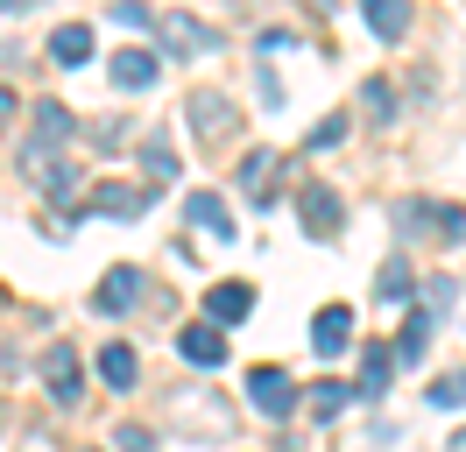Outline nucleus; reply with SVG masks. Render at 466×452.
<instances>
[{
	"instance_id": "obj_28",
	"label": "nucleus",
	"mask_w": 466,
	"mask_h": 452,
	"mask_svg": "<svg viewBox=\"0 0 466 452\" xmlns=\"http://www.w3.org/2000/svg\"><path fill=\"white\" fill-rule=\"evenodd\" d=\"M35 0H0V15H29Z\"/></svg>"
},
{
	"instance_id": "obj_27",
	"label": "nucleus",
	"mask_w": 466,
	"mask_h": 452,
	"mask_svg": "<svg viewBox=\"0 0 466 452\" xmlns=\"http://www.w3.org/2000/svg\"><path fill=\"white\" fill-rule=\"evenodd\" d=\"M15 113H22V99H15V92H7V85H0V128H7V120H15Z\"/></svg>"
},
{
	"instance_id": "obj_3",
	"label": "nucleus",
	"mask_w": 466,
	"mask_h": 452,
	"mask_svg": "<svg viewBox=\"0 0 466 452\" xmlns=\"http://www.w3.org/2000/svg\"><path fill=\"white\" fill-rule=\"evenodd\" d=\"M43 382H50V396H57V403H78V389H86V367H78V354H71L64 339L43 354Z\"/></svg>"
},
{
	"instance_id": "obj_10",
	"label": "nucleus",
	"mask_w": 466,
	"mask_h": 452,
	"mask_svg": "<svg viewBox=\"0 0 466 452\" xmlns=\"http://www.w3.org/2000/svg\"><path fill=\"white\" fill-rule=\"evenodd\" d=\"M205 311H212V325H240V318L255 311V290H248V282H219V290L205 297Z\"/></svg>"
},
{
	"instance_id": "obj_9",
	"label": "nucleus",
	"mask_w": 466,
	"mask_h": 452,
	"mask_svg": "<svg viewBox=\"0 0 466 452\" xmlns=\"http://www.w3.org/2000/svg\"><path fill=\"white\" fill-rule=\"evenodd\" d=\"M92 304H99V311H135V304H142V269H106V282H99Z\"/></svg>"
},
{
	"instance_id": "obj_4",
	"label": "nucleus",
	"mask_w": 466,
	"mask_h": 452,
	"mask_svg": "<svg viewBox=\"0 0 466 452\" xmlns=\"http://www.w3.org/2000/svg\"><path fill=\"white\" fill-rule=\"evenodd\" d=\"M297 212H304V226L325 241V233H339V212H347V205H339L332 184H304V191H297Z\"/></svg>"
},
{
	"instance_id": "obj_13",
	"label": "nucleus",
	"mask_w": 466,
	"mask_h": 452,
	"mask_svg": "<svg viewBox=\"0 0 466 452\" xmlns=\"http://www.w3.org/2000/svg\"><path fill=\"white\" fill-rule=\"evenodd\" d=\"M86 56H92V28H86V22H64L57 36H50V64H64V71H78Z\"/></svg>"
},
{
	"instance_id": "obj_15",
	"label": "nucleus",
	"mask_w": 466,
	"mask_h": 452,
	"mask_svg": "<svg viewBox=\"0 0 466 452\" xmlns=\"http://www.w3.org/2000/svg\"><path fill=\"white\" fill-rule=\"evenodd\" d=\"M424 346H431V318H403V333L389 339V361L417 367V361H424Z\"/></svg>"
},
{
	"instance_id": "obj_12",
	"label": "nucleus",
	"mask_w": 466,
	"mask_h": 452,
	"mask_svg": "<svg viewBox=\"0 0 466 452\" xmlns=\"http://www.w3.org/2000/svg\"><path fill=\"white\" fill-rule=\"evenodd\" d=\"M240 191H248V205H268V198H276V156H268V149H255V156L240 163Z\"/></svg>"
},
{
	"instance_id": "obj_20",
	"label": "nucleus",
	"mask_w": 466,
	"mask_h": 452,
	"mask_svg": "<svg viewBox=\"0 0 466 452\" xmlns=\"http://www.w3.org/2000/svg\"><path fill=\"white\" fill-rule=\"evenodd\" d=\"M347 403H353L347 382H319V389H311V417H339Z\"/></svg>"
},
{
	"instance_id": "obj_16",
	"label": "nucleus",
	"mask_w": 466,
	"mask_h": 452,
	"mask_svg": "<svg viewBox=\"0 0 466 452\" xmlns=\"http://www.w3.org/2000/svg\"><path fill=\"white\" fill-rule=\"evenodd\" d=\"M148 205V191H135V184H106V191H92V212H106V220H135Z\"/></svg>"
},
{
	"instance_id": "obj_7",
	"label": "nucleus",
	"mask_w": 466,
	"mask_h": 452,
	"mask_svg": "<svg viewBox=\"0 0 466 452\" xmlns=\"http://www.w3.org/2000/svg\"><path fill=\"white\" fill-rule=\"evenodd\" d=\"M177 354L191 367H219L227 361V339H219V325H184V333H177Z\"/></svg>"
},
{
	"instance_id": "obj_21",
	"label": "nucleus",
	"mask_w": 466,
	"mask_h": 452,
	"mask_svg": "<svg viewBox=\"0 0 466 452\" xmlns=\"http://www.w3.org/2000/svg\"><path fill=\"white\" fill-rule=\"evenodd\" d=\"M410 290H417V282H410L403 262H389V269H381V282H375V297H381V304H403Z\"/></svg>"
},
{
	"instance_id": "obj_14",
	"label": "nucleus",
	"mask_w": 466,
	"mask_h": 452,
	"mask_svg": "<svg viewBox=\"0 0 466 452\" xmlns=\"http://www.w3.org/2000/svg\"><path fill=\"white\" fill-rule=\"evenodd\" d=\"M135 375H142L135 346H127V339H114V346L99 354V382H106V389H135Z\"/></svg>"
},
{
	"instance_id": "obj_23",
	"label": "nucleus",
	"mask_w": 466,
	"mask_h": 452,
	"mask_svg": "<svg viewBox=\"0 0 466 452\" xmlns=\"http://www.w3.org/2000/svg\"><path fill=\"white\" fill-rule=\"evenodd\" d=\"M114 452H156L148 424H120V431H114Z\"/></svg>"
},
{
	"instance_id": "obj_22",
	"label": "nucleus",
	"mask_w": 466,
	"mask_h": 452,
	"mask_svg": "<svg viewBox=\"0 0 466 452\" xmlns=\"http://www.w3.org/2000/svg\"><path fill=\"white\" fill-rule=\"evenodd\" d=\"M431 403H438V410H460V403H466V375H445V382H431Z\"/></svg>"
},
{
	"instance_id": "obj_2",
	"label": "nucleus",
	"mask_w": 466,
	"mask_h": 452,
	"mask_svg": "<svg viewBox=\"0 0 466 452\" xmlns=\"http://www.w3.org/2000/svg\"><path fill=\"white\" fill-rule=\"evenodd\" d=\"M156 36L170 50H219V28L198 22V15H156Z\"/></svg>"
},
{
	"instance_id": "obj_17",
	"label": "nucleus",
	"mask_w": 466,
	"mask_h": 452,
	"mask_svg": "<svg viewBox=\"0 0 466 452\" xmlns=\"http://www.w3.org/2000/svg\"><path fill=\"white\" fill-rule=\"evenodd\" d=\"M184 220L205 226V233H233V226H227V198H219V191H191V198H184Z\"/></svg>"
},
{
	"instance_id": "obj_5",
	"label": "nucleus",
	"mask_w": 466,
	"mask_h": 452,
	"mask_svg": "<svg viewBox=\"0 0 466 452\" xmlns=\"http://www.w3.org/2000/svg\"><path fill=\"white\" fill-rule=\"evenodd\" d=\"M311 346H319L325 361H339V354L353 346V311L347 304H325L319 318H311Z\"/></svg>"
},
{
	"instance_id": "obj_6",
	"label": "nucleus",
	"mask_w": 466,
	"mask_h": 452,
	"mask_svg": "<svg viewBox=\"0 0 466 452\" xmlns=\"http://www.w3.org/2000/svg\"><path fill=\"white\" fill-rule=\"evenodd\" d=\"M227 99H219V92H191V135L205 141V149H219V141H227Z\"/></svg>"
},
{
	"instance_id": "obj_24",
	"label": "nucleus",
	"mask_w": 466,
	"mask_h": 452,
	"mask_svg": "<svg viewBox=\"0 0 466 452\" xmlns=\"http://www.w3.org/2000/svg\"><path fill=\"white\" fill-rule=\"evenodd\" d=\"M43 191H50V198H71V191H78V170H71V163H57L50 177H43Z\"/></svg>"
},
{
	"instance_id": "obj_8",
	"label": "nucleus",
	"mask_w": 466,
	"mask_h": 452,
	"mask_svg": "<svg viewBox=\"0 0 466 452\" xmlns=\"http://www.w3.org/2000/svg\"><path fill=\"white\" fill-rule=\"evenodd\" d=\"M156 78H163L156 50H120V56H114V85H120V92H148Z\"/></svg>"
},
{
	"instance_id": "obj_26",
	"label": "nucleus",
	"mask_w": 466,
	"mask_h": 452,
	"mask_svg": "<svg viewBox=\"0 0 466 452\" xmlns=\"http://www.w3.org/2000/svg\"><path fill=\"white\" fill-rule=\"evenodd\" d=\"M424 297H431V311H452V276H431V290H424Z\"/></svg>"
},
{
	"instance_id": "obj_11",
	"label": "nucleus",
	"mask_w": 466,
	"mask_h": 452,
	"mask_svg": "<svg viewBox=\"0 0 466 452\" xmlns=\"http://www.w3.org/2000/svg\"><path fill=\"white\" fill-rule=\"evenodd\" d=\"M360 15H368V28H375L381 43H403V28H410V0H360Z\"/></svg>"
},
{
	"instance_id": "obj_25",
	"label": "nucleus",
	"mask_w": 466,
	"mask_h": 452,
	"mask_svg": "<svg viewBox=\"0 0 466 452\" xmlns=\"http://www.w3.org/2000/svg\"><path fill=\"white\" fill-rule=\"evenodd\" d=\"M114 22H127V28H156V15H148L142 0H114Z\"/></svg>"
},
{
	"instance_id": "obj_18",
	"label": "nucleus",
	"mask_w": 466,
	"mask_h": 452,
	"mask_svg": "<svg viewBox=\"0 0 466 452\" xmlns=\"http://www.w3.org/2000/svg\"><path fill=\"white\" fill-rule=\"evenodd\" d=\"M57 141H71V107L43 99V107H35V141L29 149H57Z\"/></svg>"
},
{
	"instance_id": "obj_1",
	"label": "nucleus",
	"mask_w": 466,
	"mask_h": 452,
	"mask_svg": "<svg viewBox=\"0 0 466 452\" xmlns=\"http://www.w3.org/2000/svg\"><path fill=\"white\" fill-rule=\"evenodd\" d=\"M248 396H255L262 417H290L297 410V382L283 375V367H255V375H248Z\"/></svg>"
},
{
	"instance_id": "obj_29",
	"label": "nucleus",
	"mask_w": 466,
	"mask_h": 452,
	"mask_svg": "<svg viewBox=\"0 0 466 452\" xmlns=\"http://www.w3.org/2000/svg\"><path fill=\"white\" fill-rule=\"evenodd\" d=\"M304 7H311V15H332V0H304Z\"/></svg>"
},
{
	"instance_id": "obj_19",
	"label": "nucleus",
	"mask_w": 466,
	"mask_h": 452,
	"mask_svg": "<svg viewBox=\"0 0 466 452\" xmlns=\"http://www.w3.org/2000/svg\"><path fill=\"white\" fill-rule=\"evenodd\" d=\"M389 375H396L389 346H368V354H360V389H353V396H381V389H389Z\"/></svg>"
}]
</instances>
